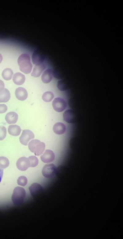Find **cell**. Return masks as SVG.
Segmentation results:
<instances>
[{
    "label": "cell",
    "instance_id": "1",
    "mask_svg": "<svg viewBox=\"0 0 123 239\" xmlns=\"http://www.w3.org/2000/svg\"><path fill=\"white\" fill-rule=\"evenodd\" d=\"M18 63L20 70L26 74L30 73L32 68L30 57L27 53L21 55L18 59Z\"/></svg>",
    "mask_w": 123,
    "mask_h": 239
},
{
    "label": "cell",
    "instance_id": "2",
    "mask_svg": "<svg viewBox=\"0 0 123 239\" xmlns=\"http://www.w3.org/2000/svg\"><path fill=\"white\" fill-rule=\"evenodd\" d=\"M26 196L25 190L20 187H17L14 190L12 195V200L14 204L18 206L24 202Z\"/></svg>",
    "mask_w": 123,
    "mask_h": 239
},
{
    "label": "cell",
    "instance_id": "3",
    "mask_svg": "<svg viewBox=\"0 0 123 239\" xmlns=\"http://www.w3.org/2000/svg\"><path fill=\"white\" fill-rule=\"evenodd\" d=\"M28 148L31 152L34 153L35 155L38 156L43 153L45 149V144L44 143L35 139L30 142Z\"/></svg>",
    "mask_w": 123,
    "mask_h": 239
},
{
    "label": "cell",
    "instance_id": "4",
    "mask_svg": "<svg viewBox=\"0 0 123 239\" xmlns=\"http://www.w3.org/2000/svg\"><path fill=\"white\" fill-rule=\"evenodd\" d=\"M52 106L54 109L58 112L63 111L66 107V103L63 99L57 97L55 98L52 102Z\"/></svg>",
    "mask_w": 123,
    "mask_h": 239
},
{
    "label": "cell",
    "instance_id": "5",
    "mask_svg": "<svg viewBox=\"0 0 123 239\" xmlns=\"http://www.w3.org/2000/svg\"><path fill=\"white\" fill-rule=\"evenodd\" d=\"M56 170V168L54 164H47L43 167L42 173L44 177L46 178H50L54 176Z\"/></svg>",
    "mask_w": 123,
    "mask_h": 239
},
{
    "label": "cell",
    "instance_id": "6",
    "mask_svg": "<svg viewBox=\"0 0 123 239\" xmlns=\"http://www.w3.org/2000/svg\"><path fill=\"white\" fill-rule=\"evenodd\" d=\"M34 137V134L32 131L25 130L22 131V135L19 138V141L21 144L26 146L28 142Z\"/></svg>",
    "mask_w": 123,
    "mask_h": 239
},
{
    "label": "cell",
    "instance_id": "7",
    "mask_svg": "<svg viewBox=\"0 0 123 239\" xmlns=\"http://www.w3.org/2000/svg\"><path fill=\"white\" fill-rule=\"evenodd\" d=\"M17 168L20 171H25L30 167L29 159L26 157H22L18 159L16 162Z\"/></svg>",
    "mask_w": 123,
    "mask_h": 239
},
{
    "label": "cell",
    "instance_id": "8",
    "mask_svg": "<svg viewBox=\"0 0 123 239\" xmlns=\"http://www.w3.org/2000/svg\"><path fill=\"white\" fill-rule=\"evenodd\" d=\"M29 190L31 194L34 198L38 196L43 191L42 186L37 183L32 184L29 187Z\"/></svg>",
    "mask_w": 123,
    "mask_h": 239
},
{
    "label": "cell",
    "instance_id": "9",
    "mask_svg": "<svg viewBox=\"0 0 123 239\" xmlns=\"http://www.w3.org/2000/svg\"><path fill=\"white\" fill-rule=\"evenodd\" d=\"M64 120L68 123H73L76 119V115L75 112L72 109L66 110L63 114Z\"/></svg>",
    "mask_w": 123,
    "mask_h": 239
},
{
    "label": "cell",
    "instance_id": "10",
    "mask_svg": "<svg viewBox=\"0 0 123 239\" xmlns=\"http://www.w3.org/2000/svg\"><path fill=\"white\" fill-rule=\"evenodd\" d=\"M42 161L45 163H49L53 161L55 159V155L53 151L46 150L40 157Z\"/></svg>",
    "mask_w": 123,
    "mask_h": 239
},
{
    "label": "cell",
    "instance_id": "11",
    "mask_svg": "<svg viewBox=\"0 0 123 239\" xmlns=\"http://www.w3.org/2000/svg\"><path fill=\"white\" fill-rule=\"evenodd\" d=\"M15 95L17 99L21 101L26 100L28 96L27 91L22 87H19L16 89L15 91Z\"/></svg>",
    "mask_w": 123,
    "mask_h": 239
},
{
    "label": "cell",
    "instance_id": "12",
    "mask_svg": "<svg viewBox=\"0 0 123 239\" xmlns=\"http://www.w3.org/2000/svg\"><path fill=\"white\" fill-rule=\"evenodd\" d=\"M53 71L52 69L48 68L43 72L41 79L44 83H48L51 81L53 77Z\"/></svg>",
    "mask_w": 123,
    "mask_h": 239
},
{
    "label": "cell",
    "instance_id": "13",
    "mask_svg": "<svg viewBox=\"0 0 123 239\" xmlns=\"http://www.w3.org/2000/svg\"><path fill=\"white\" fill-rule=\"evenodd\" d=\"M10 94L9 91L6 88H0V102H6L10 100Z\"/></svg>",
    "mask_w": 123,
    "mask_h": 239
},
{
    "label": "cell",
    "instance_id": "14",
    "mask_svg": "<svg viewBox=\"0 0 123 239\" xmlns=\"http://www.w3.org/2000/svg\"><path fill=\"white\" fill-rule=\"evenodd\" d=\"M53 130L56 134L61 135L64 134L66 131V126L64 124L61 122H58L53 126Z\"/></svg>",
    "mask_w": 123,
    "mask_h": 239
},
{
    "label": "cell",
    "instance_id": "15",
    "mask_svg": "<svg viewBox=\"0 0 123 239\" xmlns=\"http://www.w3.org/2000/svg\"><path fill=\"white\" fill-rule=\"evenodd\" d=\"M18 118V114L15 112L8 113L5 117V120L9 124H14L17 122Z\"/></svg>",
    "mask_w": 123,
    "mask_h": 239
},
{
    "label": "cell",
    "instance_id": "16",
    "mask_svg": "<svg viewBox=\"0 0 123 239\" xmlns=\"http://www.w3.org/2000/svg\"><path fill=\"white\" fill-rule=\"evenodd\" d=\"M32 59L33 63L35 65H38L43 64L44 60V57L38 52L33 53Z\"/></svg>",
    "mask_w": 123,
    "mask_h": 239
},
{
    "label": "cell",
    "instance_id": "17",
    "mask_svg": "<svg viewBox=\"0 0 123 239\" xmlns=\"http://www.w3.org/2000/svg\"><path fill=\"white\" fill-rule=\"evenodd\" d=\"M45 68L46 65L43 63L39 65H35L34 68L31 75L34 77H39Z\"/></svg>",
    "mask_w": 123,
    "mask_h": 239
},
{
    "label": "cell",
    "instance_id": "18",
    "mask_svg": "<svg viewBox=\"0 0 123 239\" xmlns=\"http://www.w3.org/2000/svg\"><path fill=\"white\" fill-rule=\"evenodd\" d=\"M13 80L14 83L18 85H21L24 83L25 77L24 75L20 72H17L13 75Z\"/></svg>",
    "mask_w": 123,
    "mask_h": 239
},
{
    "label": "cell",
    "instance_id": "19",
    "mask_svg": "<svg viewBox=\"0 0 123 239\" xmlns=\"http://www.w3.org/2000/svg\"><path fill=\"white\" fill-rule=\"evenodd\" d=\"M21 131L20 127L17 125H10L8 128L9 133L13 136H16L19 135Z\"/></svg>",
    "mask_w": 123,
    "mask_h": 239
},
{
    "label": "cell",
    "instance_id": "20",
    "mask_svg": "<svg viewBox=\"0 0 123 239\" xmlns=\"http://www.w3.org/2000/svg\"><path fill=\"white\" fill-rule=\"evenodd\" d=\"M13 74V71L11 69L7 68L2 71V76L5 80H9L11 79Z\"/></svg>",
    "mask_w": 123,
    "mask_h": 239
},
{
    "label": "cell",
    "instance_id": "21",
    "mask_svg": "<svg viewBox=\"0 0 123 239\" xmlns=\"http://www.w3.org/2000/svg\"><path fill=\"white\" fill-rule=\"evenodd\" d=\"M57 86L58 89L61 91L66 90L68 88L67 82L65 79H62L58 81Z\"/></svg>",
    "mask_w": 123,
    "mask_h": 239
},
{
    "label": "cell",
    "instance_id": "22",
    "mask_svg": "<svg viewBox=\"0 0 123 239\" xmlns=\"http://www.w3.org/2000/svg\"><path fill=\"white\" fill-rule=\"evenodd\" d=\"M54 97L53 93L50 91H47L43 93L42 96V100L46 102H50L53 99Z\"/></svg>",
    "mask_w": 123,
    "mask_h": 239
},
{
    "label": "cell",
    "instance_id": "23",
    "mask_svg": "<svg viewBox=\"0 0 123 239\" xmlns=\"http://www.w3.org/2000/svg\"><path fill=\"white\" fill-rule=\"evenodd\" d=\"M9 165V161L6 157L4 156L0 157V168L5 169Z\"/></svg>",
    "mask_w": 123,
    "mask_h": 239
},
{
    "label": "cell",
    "instance_id": "24",
    "mask_svg": "<svg viewBox=\"0 0 123 239\" xmlns=\"http://www.w3.org/2000/svg\"><path fill=\"white\" fill-rule=\"evenodd\" d=\"M29 159L30 163V167H34L38 164V158L35 156H31L29 157Z\"/></svg>",
    "mask_w": 123,
    "mask_h": 239
},
{
    "label": "cell",
    "instance_id": "25",
    "mask_svg": "<svg viewBox=\"0 0 123 239\" xmlns=\"http://www.w3.org/2000/svg\"><path fill=\"white\" fill-rule=\"evenodd\" d=\"M18 184L21 186H24L27 183V178L24 176H21L19 177L17 180Z\"/></svg>",
    "mask_w": 123,
    "mask_h": 239
},
{
    "label": "cell",
    "instance_id": "26",
    "mask_svg": "<svg viewBox=\"0 0 123 239\" xmlns=\"http://www.w3.org/2000/svg\"><path fill=\"white\" fill-rule=\"evenodd\" d=\"M6 129L3 126H0V140H3L6 137Z\"/></svg>",
    "mask_w": 123,
    "mask_h": 239
},
{
    "label": "cell",
    "instance_id": "27",
    "mask_svg": "<svg viewBox=\"0 0 123 239\" xmlns=\"http://www.w3.org/2000/svg\"><path fill=\"white\" fill-rule=\"evenodd\" d=\"M7 110V106L4 104H0V113H5Z\"/></svg>",
    "mask_w": 123,
    "mask_h": 239
},
{
    "label": "cell",
    "instance_id": "28",
    "mask_svg": "<svg viewBox=\"0 0 123 239\" xmlns=\"http://www.w3.org/2000/svg\"><path fill=\"white\" fill-rule=\"evenodd\" d=\"M3 173V169L0 168V183L2 178Z\"/></svg>",
    "mask_w": 123,
    "mask_h": 239
},
{
    "label": "cell",
    "instance_id": "29",
    "mask_svg": "<svg viewBox=\"0 0 123 239\" xmlns=\"http://www.w3.org/2000/svg\"><path fill=\"white\" fill-rule=\"evenodd\" d=\"M4 83L2 80H0V88H4Z\"/></svg>",
    "mask_w": 123,
    "mask_h": 239
},
{
    "label": "cell",
    "instance_id": "30",
    "mask_svg": "<svg viewBox=\"0 0 123 239\" xmlns=\"http://www.w3.org/2000/svg\"><path fill=\"white\" fill-rule=\"evenodd\" d=\"M2 55L0 53V63L1 62L2 60Z\"/></svg>",
    "mask_w": 123,
    "mask_h": 239
}]
</instances>
